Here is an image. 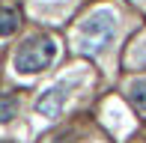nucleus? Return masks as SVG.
<instances>
[{"label": "nucleus", "mask_w": 146, "mask_h": 143, "mask_svg": "<svg viewBox=\"0 0 146 143\" xmlns=\"http://www.w3.org/2000/svg\"><path fill=\"white\" fill-rule=\"evenodd\" d=\"M57 60V39L51 33H36L24 39V45L15 51V72L18 75H39Z\"/></svg>", "instance_id": "1"}, {"label": "nucleus", "mask_w": 146, "mask_h": 143, "mask_svg": "<svg viewBox=\"0 0 146 143\" xmlns=\"http://www.w3.org/2000/svg\"><path fill=\"white\" fill-rule=\"evenodd\" d=\"M116 33V15L110 9H96L78 24V45L84 54H102Z\"/></svg>", "instance_id": "2"}, {"label": "nucleus", "mask_w": 146, "mask_h": 143, "mask_svg": "<svg viewBox=\"0 0 146 143\" xmlns=\"http://www.w3.org/2000/svg\"><path fill=\"white\" fill-rule=\"evenodd\" d=\"M75 87H78V81H60V83H54V87H48L36 99V113L45 116V119H57V116L63 113L66 101L72 99Z\"/></svg>", "instance_id": "3"}, {"label": "nucleus", "mask_w": 146, "mask_h": 143, "mask_svg": "<svg viewBox=\"0 0 146 143\" xmlns=\"http://www.w3.org/2000/svg\"><path fill=\"white\" fill-rule=\"evenodd\" d=\"M128 101L134 110H140V113H146V77H134V81L128 83Z\"/></svg>", "instance_id": "4"}, {"label": "nucleus", "mask_w": 146, "mask_h": 143, "mask_svg": "<svg viewBox=\"0 0 146 143\" xmlns=\"http://www.w3.org/2000/svg\"><path fill=\"white\" fill-rule=\"evenodd\" d=\"M18 27H21V15L15 9H0V39L18 33Z\"/></svg>", "instance_id": "5"}, {"label": "nucleus", "mask_w": 146, "mask_h": 143, "mask_svg": "<svg viewBox=\"0 0 146 143\" xmlns=\"http://www.w3.org/2000/svg\"><path fill=\"white\" fill-rule=\"evenodd\" d=\"M18 116V99L15 95H0V122H9Z\"/></svg>", "instance_id": "6"}]
</instances>
